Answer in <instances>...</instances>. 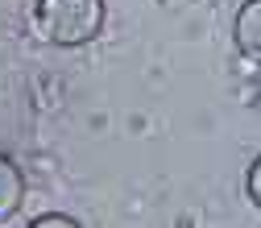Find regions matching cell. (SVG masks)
Wrapping results in <instances>:
<instances>
[{"instance_id":"1","label":"cell","mask_w":261,"mask_h":228,"mask_svg":"<svg viewBox=\"0 0 261 228\" xmlns=\"http://www.w3.org/2000/svg\"><path fill=\"white\" fill-rule=\"evenodd\" d=\"M38 25L54 46H87L104 29V0H38Z\"/></svg>"},{"instance_id":"5","label":"cell","mask_w":261,"mask_h":228,"mask_svg":"<svg viewBox=\"0 0 261 228\" xmlns=\"http://www.w3.org/2000/svg\"><path fill=\"white\" fill-rule=\"evenodd\" d=\"M34 228H75V220L71 216H58V212H46V216L34 220Z\"/></svg>"},{"instance_id":"4","label":"cell","mask_w":261,"mask_h":228,"mask_svg":"<svg viewBox=\"0 0 261 228\" xmlns=\"http://www.w3.org/2000/svg\"><path fill=\"white\" fill-rule=\"evenodd\" d=\"M245 191H249V199L261 208V154H257V162L249 166V179H245Z\"/></svg>"},{"instance_id":"2","label":"cell","mask_w":261,"mask_h":228,"mask_svg":"<svg viewBox=\"0 0 261 228\" xmlns=\"http://www.w3.org/2000/svg\"><path fill=\"white\" fill-rule=\"evenodd\" d=\"M232 38H237V50L249 62H261V0H245L241 5Z\"/></svg>"},{"instance_id":"3","label":"cell","mask_w":261,"mask_h":228,"mask_svg":"<svg viewBox=\"0 0 261 228\" xmlns=\"http://www.w3.org/2000/svg\"><path fill=\"white\" fill-rule=\"evenodd\" d=\"M21 195H25V179L17 170V162L9 154H0V220L21 208Z\"/></svg>"}]
</instances>
